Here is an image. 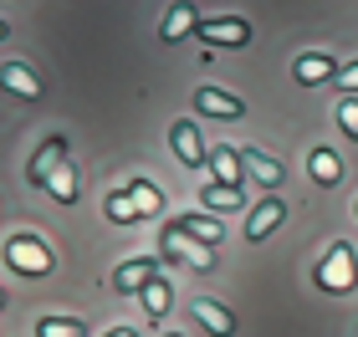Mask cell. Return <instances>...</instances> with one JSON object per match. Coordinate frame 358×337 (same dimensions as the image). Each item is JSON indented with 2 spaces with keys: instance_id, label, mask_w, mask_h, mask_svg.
Masks as SVG:
<instances>
[{
  "instance_id": "6da1fadb",
  "label": "cell",
  "mask_w": 358,
  "mask_h": 337,
  "mask_svg": "<svg viewBox=\"0 0 358 337\" xmlns=\"http://www.w3.org/2000/svg\"><path fill=\"white\" fill-rule=\"evenodd\" d=\"M6 261H10V271L46 276V271H52V250H46L36 235H10V240H6Z\"/></svg>"
},
{
  "instance_id": "7a4b0ae2",
  "label": "cell",
  "mask_w": 358,
  "mask_h": 337,
  "mask_svg": "<svg viewBox=\"0 0 358 337\" xmlns=\"http://www.w3.org/2000/svg\"><path fill=\"white\" fill-rule=\"evenodd\" d=\"M164 255H169V261H185V266H200V271L215 266V250L200 246L194 235H185L179 225H169V230H164Z\"/></svg>"
},
{
  "instance_id": "3957f363",
  "label": "cell",
  "mask_w": 358,
  "mask_h": 337,
  "mask_svg": "<svg viewBox=\"0 0 358 337\" xmlns=\"http://www.w3.org/2000/svg\"><path fill=\"white\" fill-rule=\"evenodd\" d=\"M317 281L328 286V292H348V286L358 281V271H353V250H348V246H333V250H328V261H322V271H317Z\"/></svg>"
},
{
  "instance_id": "277c9868",
  "label": "cell",
  "mask_w": 358,
  "mask_h": 337,
  "mask_svg": "<svg viewBox=\"0 0 358 337\" xmlns=\"http://www.w3.org/2000/svg\"><path fill=\"white\" fill-rule=\"evenodd\" d=\"M210 46H246L251 41V26L241 21V15H220V21H200L194 26Z\"/></svg>"
},
{
  "instance_id": "5b68a950",
  "label": "cell",
  "mask_w": 358,
  "mask_h": 337,
  "mask_svg": "<svg viewBox=\"0 0 358 337\" xmlns=\"http://www.w3.org/2000/svg\"><path fill=\"white\" fill-rule=\"evenodd\" d=\"M62 164H67V138L52 133V138H46L41 149H36V158H31V169H26V174H31V184H46Z\"/></svg>"
},
{
  "instance_id": "8992f818",
  "label": "cell",
  "mask_w": 358,
  "mask_h": 337,
  "mask_svg": "<svg viewBox=\"0 0 358 337\" xmlns=\"http://www.w3.org/2000/svg\"><path fill=\"white\" fill-rule=\"evenodd\" d=\"M159 276V261L154 255H138V261H123L118 271H113V292H143Z\"/></svg>"
},
{
  "instance_id": "52a82bcc",
  "label": "cell",
  "mask_w": 358,
  "mask_h": 337,
  "mask_svg": "<svg viewBox=\"0 0 358 337\" xmlns=\"http://www.w3.org/2000/svg\"><path fill=\"white\" fill-rule=\"evenodd\" d=\"M169 143H174L179 164H189V169L210 164V158H205V143H200V133H194V123H189V118H179V123L169 128Z\"/></svg>"
},
{
  "instance_id": "ba28073f",
  "label": "cell",
  "mask_w": 358,
  "mask_h": 337,
  "mask_svg": "<svg viewBox=\"0 0 358 337\" xmlns=\"http://www.w3.org/2000/svg\"><path fill=\"white\" fill-rule=\"evenodd\" d=\"M194 26H200V15H194V0H174L169 15H164V31H159V41L174 46V41H185Z\"/></svg>"
},
{
  "instance_id": "9c48e42d",
  "label": "cell",
  "mask_w": 358,
  "mask_h": 337,
  "mask_svg": "<svg viewBox=\"0 0 358 337\" xmlns=\"http://www.w3.org/2000/svg\"><path fill=\"white\" fill-rule=\"evenodd\" d=\"M0 87L15 92V98H31V103L41 98V77L31 72L26 61H6V67H0Z\"/></svg>"
},
{
  "instance_id": "30bf717a",
  "label": "cell",
  "mask_w": 358,
  "mask_h": 337,
  "mask_svg": "<svg viewBox=\"0 0 358 337\" xmlns=\"http://www.w3.org/2000/svg\"><path fill=\"white\" fill-rule=\"evenodd\" d=\"M194 107L210 112V118H246V103L231 98V92H220V87H200L194 92Z\"/></svg>"
},
{
  "instance_id": "8fae6325",
  "label": "cell",
  "mask_w": 358,
  "mask_h": 337,
  "mask_svg": "<svg viewBox=\"0 0 358 337\" xmlns=\"http://www.w3.org/2000/svg\"><path fill=\"white\" fill-rule=\"evenodd\" d=\"M282 220H287V204H282V200H262V204L251 210V220H246V240H266Z\"/></svg>"
},
{
  "instance_id": "7c38bea8",
  "label": "cell",
  "mask_w": 358,
  "mask_h": 337,
  "mask_svg": "<svg viewBox=\"0 0 358 337\" xmlns=\"http://www.w3.org/2000/svg\"><path fill=\"white\" fill-rule=\"evenodd\" d=\"M194 322H205V332H210V337H236V317L225 312L220 301H210V297L194 301Z\"/></svg>"
},
{
  "instance_id": "4fadbf2b",
  "label": "cell",
  "mask_w": 358,
  "mask_h": 337,
  "mask_svg": "<svg viewBox=\"0 0 358 337\" xmlns=\"http://www.w3.org/2000/svg\"><path fill=\"white\" fill-rule=\"evenodd\" d=\"M297 82H302V87L338 82V67H333V57H322V52H307V57H297Z\"/></svg>"
},
{
  "instance_id": "5bb4252c",
  "label": "cell",
  "mask_w": 358,
  "mask_h": 337,
  "mask_svg": "<svg viewBox=\"0 0 358 337\" xmlns=\"http://www.w3.org/2000/svg\"><path fill=\"white\" fill-rule=\"evenodd\" d=\"M241 153L236 149H215L210 153V174H215V184H231V189H241Z\"/></svg>"
},
{
  "instance_id": "9a60e30c",
  "label": "cell",
  "mask_w": 358,
  "mask_h": 337,
  "mask_svg": "<svg viewBox=\"0 0 358 337\" xmlns=\"http://www.w3.org/2000/svg\"><path fill=\"white\" fill-rule=\"evenodd\" d=\"M128 200H134L138 220H143V215H159V210H164V195H159V184H149V179H134V184H128Z\"/></svg>"
},
{
  "instance_id": "2e32d148",
  "label": "cell",
  "mask_w": 358,
  "mask_h": 337,
  "mask_svg": "<svg viewBox=\"0 0 358 337\" xmlns=\"http://www.w3.org/2000/svg\"><path fill=\"white\" fill-rule=\"evenodd\" d=\"M241 164H246L251 174H256V179H262V184H282V164H276V158H266V153H256V149H241Z\"/></svg>"
},
{
  "instance_id": "e0dca14e",
  "label": "cell",
  "mask_w": 358,
  "mask_h": 337,
  "mask_svg": "<svg viewBox=\"0 0 358 337\" xmlns=\"http://www.w3.org/2000/svg\"><path fill=\"white\" fill-rule=\"evenodd\" d=\"M307 169H313L317 184H338V179H343V164H338V153H328V149H313Z\"/></svg>"
},
{
  "instance_id": "ac0fdd59",
  "label": "cell",
  "mask_w": 358,
  "mask_h": 337,
  "mask_svg": "<svg viewBox=\"0 0 358 337\" xmlns=\"http://www.w3.org/2000/svg\"><path fill=\"white\" fill-rule=\"evenodd\" d=\"M185 235H194L200 246H215L220 240V220H210V215H185V220H174Z\"/></svg>"
},
{
  "instance_id": "d6986e66",
  "label": "cell",
  "mask_w": 358,
  "mask_h": 337,
  "mask_svg": "<svg viewBox=\"0 0 358 337\" xmlns=\"http://www.w3.org/2000/svg\"><path fill=\"white\" fill-rule=\"evenodd\" d=\"M138 297H143V312H149V317H164V312H169V301H174V297H169V281H164V276H154V281L143 286Z\"/></svg>"
},
{
  "instance_id": "ffe728a7",
  "label": "cell",
  "mask_w": 358,
  "mask_h": 337,
  "mask_svg": "<svg viewBox=\"0 0 358 337\" xmlns=\"http://www.w3.org/2000/svg\"><path fill=\"white\" fill-rule=\"evenodd\" d=\"M46 189H52V200L72 204V200H77V169H72V164H62L52 179H46Z\"/></svg>"
},
{
  "instance_id": "44dd1931",
  "label": "cell",
  "mask_w": 358,
  "mask_h": 337,
  "mask_svg": "<svg viewBox=\"0 0 358 337\" xmlns=\"http://www.w3.org/2000/svg\"><path fill=\"white\" fill-rule=\"evenodd\" d=\"M36 337H83V322L77 317H41Z\"/></svg>"
},
{
  "instance_id": "7402d4cb",
  "label": "cell",
  "mask_w": 358,
  "mask_h": 337,
  "mask_svg": "<svg viewBox=\"0 0 358 337\" xmlns=\"http://www.w3.org/2000/svg\"><path fill=\"white\" fill-rule=\"evenodd\" d=\"M200 200L210 204V210H236V204H241V189H231V184H215V179H210V189H205Z\"/></svg>"
},
{
  "instance_id": "603a6c76",
  "label": "cell",
  "mask_w": 358,
  "mask_h": 337,
  "mask_svg": "<svg viewBox=\"0 0 358 337\" xmlns=\"http://www.w3.org/2000/svg\"><path fill=\"white\" fill-rule=\"evenodd\" d=\"M103 210H108V220H113V225H134V220H138L134 200H128V189H123V195H108V204H103Z\"/></svg>"
},
{
  "instance_id": "cb8c5ba5",
  "label": "cell",
  "mask_w": 358,
  "mask_h": 337,
  "mask_svg": "<svg viewBox=\"0 0 358 337\" xmlns=\"http://www.w3.org/2000/svg\"><path fill=\"white\" fill-rule=\"evenodd\" d=\"M338 123H343V133L358 138V98H348L343 107H338Z\"/></svg>"
},
{
  "instance_id": "d4e9b609",
  "label": "cell",
  "mask_w": 358,
  "mask_h": 337,
  "mask_svg": "<svg viewBox=\"0 0 358 337\" xmlns=\"http://www.w3.org/2000/svg\"><path fill=\"white\" fill-rule=\"evenodd\" d=\"M338 82H343L348 92H358V61H353V67H343V72H338Z\"/></svg>"
},
{
  "instance_id": "484cf974",
  "label": "cell",
  "mask_w": 358,
  "mask_h": 337,
  "mask_svg": "<svg viewBox=\"0 0 358 337\" xmlns=\"http://www.w3.org/2000/svg\"><path fill=\"white\" fill-rule=\"evenodd\" d=\"M108 337H138V332L134 327H118V332H108Z\"/></svg>"
},
{
  "instance_id": "4316f807",
  "label": "cell",
  "mask_w": 358,
  "mask_h": 337,
  "mask_svg": "<svg viewBox=\"0 0 358 337\" xmlns=\"http://www.w3.org/2000/svg\"><path fill=\"white\" fill-rule=\"evenodd\" d=\"M0 41H6V21H0Z\"/></svg>"
},
{
  "instance_id": "83f0119b",
  "label": "cell",
  "mask_w": 358,
  "mask_h": 337,
  "mask_svg": "<svg viewBox=\"0 0 358 337\" xmlns=\"http://www.w3.org/2000/svg\"><path fill=\"white\" fill-rule=\"evenodd\" d=\"M0 307H6V292H0Z\"/></svg>"
},
{
  "instance_id": "f1b7e54d",
  "label": "cell",
  "mask_w": 358,
  "mask_h": 337,
  "mask_svg": "<svg viewBox=\"0 0 358 337\" xmlns=\"http://www.w3.org/2000/svg\"><path fill=\"white\" fill-rule=\"evenodd\" d=\"M174 337H179V332H174Z\"/></svg>"
}]
</instances>
